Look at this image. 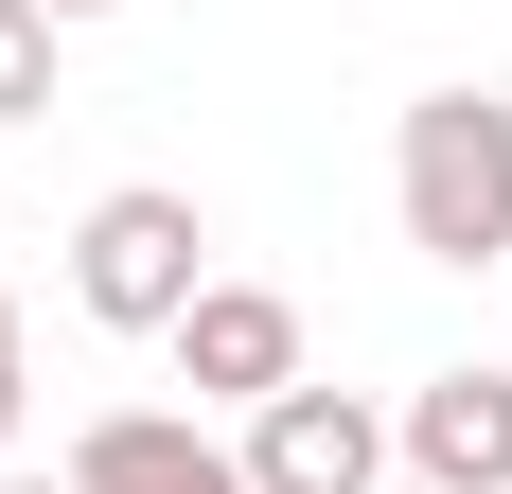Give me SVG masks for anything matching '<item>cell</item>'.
Here are the masks:
<instances>
[{
	"instance_id": "9",
	"label": "cell",
	"mask_w": 512,
	"mask_h": 494,
	"mask_svg": "<svg viewBox=\"0 0 512 494\" xmlns=\"http://www.w3.org/2000/svg\"><path fill=\"white\" fill-rule=\"evenodd\" d=\"M0 494H71V459H53V477H0Z\"/></svg>"
},
{
	"instance_id": "8",
	"label": "cell",
	"mask_w": 512,
	"mask_h": 494,
	"mask_svg": "<svg viewBox=\"0 0 512 494\" xmlns=\"http://www.w3.org/2000/svg\"><path fill=\"white\" fill-rule=\"evenodd\" d=\"M0 442H18V300H0Z\"/></svg>"
},
{
	"instance_id": "3",
	"label": "cell",
	"mask_w": 512,
	"mask_h": 494,
	"mask_svg": "<svg viewBox=\"0 0 512 494\" xmlns=\"http://www.w3.org/2000/svg\"><path fill=\"white\" fill-rule=\"evenodd\" d=\"M407 459H389V406H354V389H265L248 406V494H389Z\"/></svg>"
},
{
	"instance_id": "6",
	"label": "cell",
	"mask_w": 512,
	"mask_h": 494,
	"mask_svg": "<svg viewBox=\"0 0 512 494\" xmlns=\"http://www.w3.org/2000/svg\"><path fill=\"white\" fill-rule=\"evenodd\" d=\"M389 459L424 494H512V371H424L407 424H389Z\"/></svg>"
},
{
	"instance_id": "2",
	"label": "cell",
	"mask_w": 512,
	"mask_h": 494,
	"mask_svg": "<svg viewBox=\"0 0 512 494\" xmlns=\"http://www.w3.org/2000/svg\"><path fill=\"white\" fill-rule=\"evenodd\" d=\"M195 283H212L195 195H159V177L89 195V230H71V300H89L106 336H177V300H195Z\"/></svg>"
},
{
	"instance_id": "5",
	"label": "cell",
	"mask_w": 512,
	"mask_h": 494,
	"mask_svg": "<svg viewBox=\"0 0 512 494\" xmlns=\"http://www.w3.org/2000/svg\"><path fill=\"white\" fill-rule=\"evenodd\" d=\"M71 494H248V442H212L195 406H106L71 442Z\"/></svg>"
},
{
	"instance_id": "4",
	"label": "cell",
	"mask_w": 512,
	"mask_h": 494,
	"mask_svg": "<svg viewBox=\"0 0 512 494\" xmlns=\"http://www.w3.org/2000/svg\"><path fill=\"white\" fill-rule=\"evenodd\" d=\"M177 389H212V406L301 389V300H283V283H195V300H177Z\"/></svg>"
},
{
	"instance_id": "10",
	"label": "cell",
	"mask_w": 512,
	"mask_h": 494,
	"mask_svg": "<svg viewBox=\"0 0 512 494\" xmlns=\"http://www.w3.org/2000/svg\"><path fill=\"white\" fill-rule=\"evenodd\" d=\"M53 18H106V0H53Z\"/></svg>"
},
{
	"instance_id": "7",
	"label": "cell",
	"mask_w": 512,
	"mask_h": 494,
	"mask_svg": "<svg viewBox=\"0 0 512 494\" xmlns=\"http://www.w3.org/2000/svg\"><path fill=\"white\" fill-rule=\"evenodd\" d=\"M53 36H71L53 0H0V124H36V106H53Z\"/></svg>"
},
{
	"instance_id": "11",
	"label": "cell",
	"mask_w": 512,
	"mask_h": 494,
	"mask_svg": "<svg viewBox=\"0 0 512 494\" xmlns=\"http://www.w3.org/2000/svg\"><path fill=\"white\" fill-rule=\"evenodd\" d=\"M389 494H424V477H389Z\"/></svg>"
},
{
	"instance_id": "1",
	"label": "cell",
	"mask_w": 512,
	"mask_h": 494,
	"mask_svg": "<svg viewBox=\"0 0 512 494\" xmlns=\"http://www.w3.org/2000/svg\"><path fill=\"white\" fill-rule=\"evenodd\" d=\"M389 195H407L424 265H495L512 247V106L495 89H424L407 142H389Z\"/></svg>"
}]
</instances>
